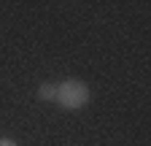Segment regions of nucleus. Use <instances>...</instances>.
I'll return each instance as SVG.
<instances>
[{
	"label": "nucleus",
	"mask_w": 151,
	"mask_h": 146,
	"mask_svg": "<svg viewBox=\"0 0 151 146\" xmlns=\"http://www.w3.org/2000/svg\"><path fill=\"white\" fill-rule=\"evenodd\" d=\"M38 98L41 100H54L57 98V84H43L41 89H38Z\"/></svg>",
	"instance_id": "2"
},
{
	"label": "nucleus",
	"mask_w": 151,
	"mask_h": 146,
	"mask_svg": "<svg viewBox=\"0 0 151 146\" xmlns=\"http://www.w3.org/2000/svg\"><path fill=\"white\" fill-rule=\"evenodd\" d=\"M54 103H60L62 108H68V111L84 108L89 103V89L78 79H65V81L57 84V98H54Z\"/></svg>",
	"instance_id": "1"
},
{
	"label": "nucleus",
	"mask_w": 151,
	"mask_h": 146,
	"mask_svg": "<svg viewBox=\"0 0 151 146\" xmlns=\"http://www.w3.org/2000/svg\"><path fill=\"white\" fill-rule=\"evenodd\" d=\"M0 146H19V143L11 141V138H0Z\"/></svg>",
	"instance_id": "3"
}]
</instances>
